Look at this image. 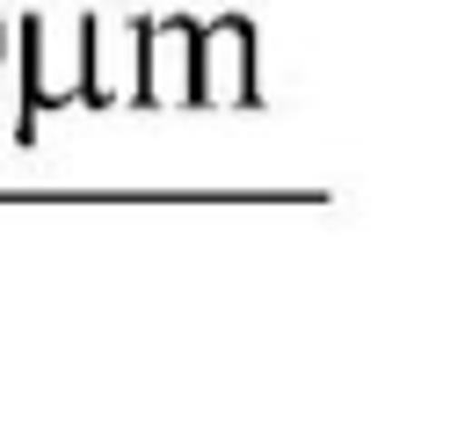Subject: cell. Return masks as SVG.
<instances>
[{
  "label": "cell",
  "instance_id": "obj_1",
  "mask_svg": "<svg viewBox=\"0 0 465 443\" xmlns=\"http://www.w3.org/2000/svg\"><path fill=\"white\" fill-rule=\"evenodd\" d=\"M189 87H196V36L174 29V22H160V29L145 36L138 94H153V102H189Z\"/></svg>",
  "mask_w": 465,
  "mask_h": 443
},
{
  "label": "cell",
  "instance_id": "obj_2",
  "mask_svg": "<svg viewBox=\"0 0 465 443\" xmlns=\"http://www.w3.org/2000/svg\"><path fill=\"white\" fill-rule=\"evenodd\" d=\"M203 102H247V29L240 22H218L203 36V58H196V87Z\"/></svg>",
  "mask_w": 465,
  "mask_h": 443
}]
</instances>
